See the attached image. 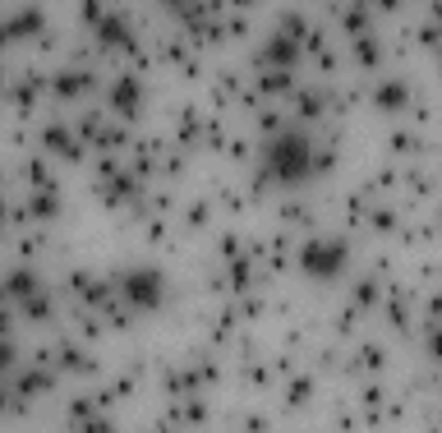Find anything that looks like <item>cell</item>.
Returning <instances> with one entry per match:
<instances>
[{"instance_id":"cell-1","label":"cell","mask_w":442,"mask_h":433,"mask_svg":"<svg viewBox=\"0 0 442 433\" xmlns=\"http://www.w3.org/2000/svg\"><path fill=\"white\" fill-rule=\"evenodd\" d=\"M272 166L286 185L304 180L309 176V143H304V139H281V143L272 148Z\"/></svg>"},{"instance_id":"cell-2","label":"cell","mask_w":442,"mask_h":433,"mask_svg":"<svg viewBox=\"0 0 442 433\" xmlns=\"http://www.w3.org/2000/svg\"><path fill=\"white\" fill-rule=\"evenodd\" d=\"M299 267H304V272H309V277H336V272H341L345 267V245H309L304 249V254H299Z\"/></svg>"},{"instance_id":"cell-3","label":"cell","mask_w":442,"mask_h":433,"mask_svg":"<svg viewBox=\"0 0 442 433\" xmlns=\"http://www.w3.org/2000/svg\"><path fill=\"white\" fill-rule=\"evenodd\" d=\"M162 272H157V267H148V272H129V277H124V295H129L134 304H138V309H157V304H162Z\"/></svg>"},{"instance_id":"cell-4","label":"cell","mask_w":442,"mask_h":433,"mask_svg":"<svg viewBox=\"0 0 442 433\" xmlns=\"http://www.w3.org/2000/svg\"><path fill=\"white\" fill-rule=\"evenodd\" d=\"M378 101H383L387 111H392L397 101H406V88H383V92H378Z\"/></svg>"},{"instance_id":"cell-5","label":"cell","mask_w":442,"mask_h":433,"mask_svg":"<svg viewBox=\"0 0 442 433\" xmlns=\"http://www.w3.org/2000/svg\"><path fill=\"white\" fill-rule=\"evenodd\" d=\"M115 101H120V106H129V101H134V83H120V88H115Z\"/></svg>"},{"instance_id":"cell-6","label":"cell","mask_w":442,"mask_h":433,"mask_svg":"<svg viewBox=\"0 0 442 433\" xmlns=\"http://www.w3.org/2000/svg\"><path fill=\"white\" fill-rule=\"evenodd\" d=\"M433 350H438V355H442V336H433Z\"/></svg>"}]
</instances>
